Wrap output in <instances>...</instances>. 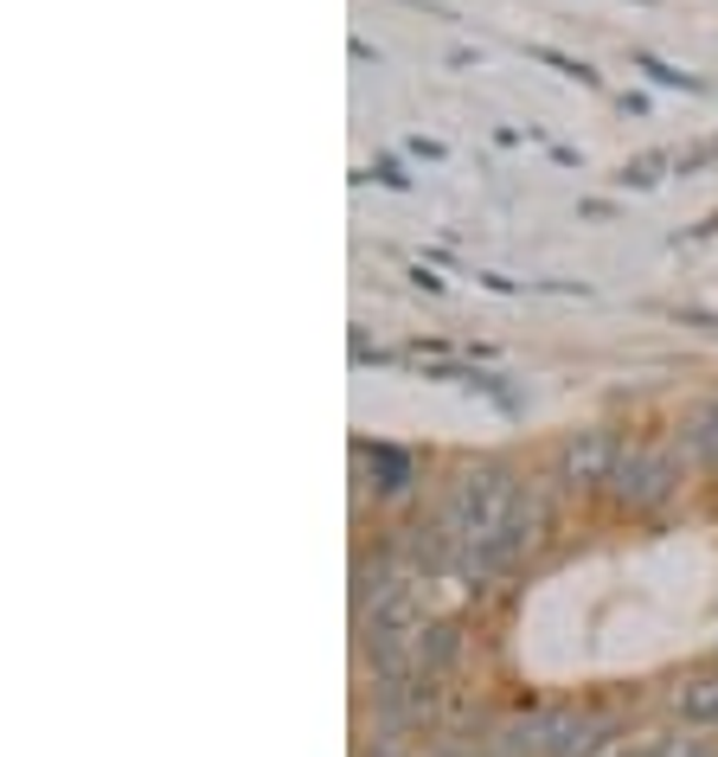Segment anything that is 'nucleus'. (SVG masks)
Listing matches in <instances>:
<instances>
[{
    "instance_id": "nucleus-1",
    "label": "nucleus",
    "mask_w": 718,
    "mask_h": 757,
    "mask_svg": "<svg viewBox=\"0 0 718 757\" xmlns=\"http://www.w3.org/2000/svg\"><path fill=\"white\" fill-rule=\"evenodd\" d=\"M545 533H552V494L520 475V489H513V501H507V514H500L482 539H468V546H462L455 578H462L468 591H488L494 578H507V571L527 566V552L545 539Z\"/></svg>"
},
{
    "instance_id": "nucleus-2",
    "label": "nucleus",
    "mask_w": 718,
    "mask_h": 757,
    "mask_svg": "<svg viewBox=\"0 0 718 757\" xmlns=\"http://www.w3.org/2000/svg\"><path fill=\"white\" fill-rule=\"evenodd\" d=\"M681 475H686L681 450H667V443H629L622 462H616V475H609V494H616V507H622V514L648 520V514L674 507Z\"/></svg>"
},
{
    "instance_id": "nucleus-3",
    "label": "nucleus",
    "mask_w": 718,
    "mask_h": 757,
    "mask_svg": "<svg viewBox=\"0 0 718 757\" xmlns=\"http://www.w3.org/2000/svg\"><path fill=\"white\" fill-rule=\"evenodd\" d=\"M622 437L609 430V424H590V430H571L565 443H559V482L577 494H597L609 489V475H616V462H622Z\"/></svg>"
},
{
    "instance_id": "nucleus-4",
    "label": "nucleus",
    "mask_w": 718,
    "mask_h": 757,
    "mask_svg": "<svg viewBox=\"0 0 718 757\" xmlns=\"http://www.w3.org/2000/svg\"><path fill=\"white\" fill-rule=\"evenodd\" d=\"M353 456L373 469V494H385V501L411 494V489H417V475H423V462H417L405 443H385V437H373V443L360 437V443H353Z\"/></svg>"
},
{
    "instance_id": "nucleus-5",
    "label": "nucleus",
    "mask_w": 718,
    "mask_h": 757,
    "mask_svg": "<svg viewBox=\"0 0 718 757\" xmlns=\"http://www.w3.org/2000/svg\"><path fill=\"white\" fill-rule=\"evenodd\" d=\"M455 661H462V623H455V616H437V623H423V636H417V668L443 681Z\"/></svg>"
},
{
    "instance_id": "nucleus-6",
    "label": "nucleus",
    "mask_w": 718,
    "mask_h": 757,
    "mask_svg": "<svg viewBox=\"0 0 718 757\" xmlns=\"http://www.w3.org/2000/svg\"><path fill=\"white\" fill-rule=\"evenodd\" d=\"M681 450L693 456L699 469H713L718 475V392L713 398H699V405L681 417Z\"/></svg>"
},
{
    "instance_id": "nucleus-7",
    "label": "nucleus",
    "mask_w": 718,
    "mask_h": 757,
    "mask_svg": "<svg viewBox=\"0 0 718 757\" xmlns=\"http://www.w3.org/2000/svg\"><path fill=\"white\" fill-rule=\"evenodd\" d=\"M674 713H681L686 725H718V674L686 681L681 693H674Z\"/></svg>"
},
{
    "instance_id": "nucleus-8",
    "label": "nucleus",
    "mask_w": 718,
    "mask_h": 757,
    "mask_svg": "<svg viewBox=\"0 0 718 757\" xmlns=\"http://www.w3.org/2000/svg\"><path fill=\"white\" fill-rule=\"evenodd\" d=\"M636 65H642L654 84H667V90H686V97H699V90H706V77L681 72V65H667V58H654V52H636Z\"/></svg>"
},
{
    "instance_id": "nucleus-9",
    "label": "nucleus",
    "mask_w": 718,
    "mask_h": 757,
    "mask_svg": "<svg viewBox=\"0 0 718 757\" xmlns=\"http://www.w3.org/2000/svg\"><path fill=\"white\" fill-rule=\"evenodd\" d=\"M661 167H667V154H636V161H622V174H616V187H654L661 180Z\"/></svg>"
},
{
    "instance_id": "nucleus-10",
    "label": "nucleus",
    "mask_w": 718,
    "mask_h": 757,
    "mask_svg": "<svg viewBox=\"0 0 718 757\" xmlns=\"http://www.w3.org/2000/svg\"><path fill=\"white\" fill-rule=\"evenodd\" d=\"M532 58H545V65H552V72H565V77H577V84H584V90H604V77L590 72V65H584V58H565V52H552V45H532Z\"/></svg>"
},
{
    "instance_id": "nucleus-11",
    "label": "nucleus",
    "mask_w": 718,
    "mask_h": 757,
    "mask_svg": "<svg viewBox=\"0 0 718 757\" xmlns=\"http://www.w3.org/2000/svg\"><path fill=\"white\" fill-rule=\"evenodd\" d=\"M360 180H378V187H411V174H405V167H398V161H391V154H378L373 167H366V174H360Z\"/></svg>"
},
{
    "instance_id": "nucleus-12",
    "label": "nucleus",
    "mask_w": 718,
    "mask_h": 757,
    "mask_svg": "<svg viewBox=\"0 0 718 757\" xmlns=\"http://www.w3.org/2000/svg\"><path fill=\"white\" fill-rule=\"evenodd\" d=\"M661 757H718L713 738H661Z\"/></svg>"
},
{
    "instance_id": "nucleus-13",
    "label": "nucleus",
    "mask_w": 718,
    "mask_h": 757,
    "mask_svg": "<svg viewBox=\"0 0 718 757\" xmlns=\"http://www.w3.org/2000/svg\"><path fill=\"white\" fill-rule=\"evenodd\" d=\"M718 154V142H699V149L693 154H681V161H674V167H681V174H693V167H706V161H713Z\"/></svg>"
},
{
    "instance_id": "nucleus-14",
    "label": "nucleus",
    "mask_w": 718,
    "mask_h": 757,
    "mask_svg": "<svg viewBox=\"0 0 718 757\" xmlns=\"http://www.w3.org/2000/svg\"><path fill=\"white\" fill-rule=\"evenodd\" d=\"M411 154H423V161H443L450 149H443V142H423V135H417V142H411Z\"/></svg>"
},
{
    "instance_id": "nucleus-15",
    "label": "nucleus",
    "mask_w": 718,
    "mask_h": 757,
    "mask_svg": "<svg viewBox=\"0 0 718 757\" xmlns=\"http://www.w3.org/2000/svg\"><path fill=\"white\" fill-rule=\"evenodd\" d=\"M616 757H661V745H636V751H616Z\"/></svg>"
},
{
    "instance_id": "nucleus-16",
    "label": "nucleus",
    "mask_w": 718,
    "mask_h": 757,
    "mask_svg": "<svg viewBox=\"0 0 718 757\" xmlns=\"http://www.w3.org/2000/svg\"><path fill=\"white\" fill-rule=\"evenodd\" d=\"M636 7H648V0H636Z\"/></svg>"
}]
</instances>
